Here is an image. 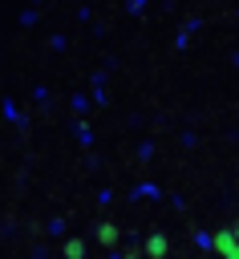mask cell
Instances as JSON below:
<instances>
[{
	"instance_id": "cell-1",
	"label": "cell",
	"mask_w": 239,
	"mask_h": 259,
	"mask_svg": "<svg viewBox=\"0 0 239 259\" xmlns=\"http://www.w3.org/2000/svg\"><path fill=\"white\" fill-rule=\"evenodd\" d=\"M211 247L223 255V259H239V243H235V235H231V227H223V231H215L211 235Z\"/></svg>"
},
{
	"instance_id": "cell-2",
	"label": "cell",
	"mask_w": 239,
	"mask_h": 259,
	"mask_svg": "<svg viewBox=\"0 0 239 259\" xmlns=\"http://www.w3.org/2000/svg\"><path fill=\"white\" fill-rule=\"evenodd\" d=\"M166 251H170L166 235H150V239H146V247H142V255H150V259H162Z\"/></svg>"
},
{
	"instance_id": "cell-3",
	"label": "cell",
	"mask_w": 239,
	"mask_h": 259,
	"mask_svg": "<svg viewBox=\"0 0 239 259\" xmlns=\"http://www.w3.org/2000/svg\"><path fill=\"white\" fill-rule=\"evenodd\" d=\"M117 235H122V231H117V223H101V227H97L101 247H113V243H117Z\"/></svg>"
},
{
	"instance_id": "cell-4",
	"label": "cell",
	"mask_w": 239,
	"mask_h": 259,
	"mask_svg": "<svg viewBox=\"0 0 239 259\" xmlns=\"http://www.w3.org/2000/svg\"><path fill=\"white\" fill-rule=\"evenodd\" d=\"M65 255L69 259H81L85 255V239H65Z\"/></svg>"
},
{
	"instance_id": "cell-5",
	"label": "cell",
	"mask_w": 239,
	"mask_h": 259,
	"mask_svg": "<svg viewBox=\"0 0 239 259\" xmlns=\"http://www.w3.org/2000/svg\"><path fill=\"white\" fill-rule=\"evenodd\" d=\"M122 259H142V251H134V247H130V251H126Z\"/></svg>"
},
{
	"instance_id": "cell-6",
	"label": "cell",
	"mask_w": 239,
	"mask_h": 259,
	"mask_svg": "<svg viewBox=\"0 0 239 259\" xmlns=\"http://www.w3.org/2000/svg\"><path fill=\"white\" fill-rule=\"evenodd\" d=\"M231 235H235V243H239V223H235V227H231Z\"/></svg>"
}]
</instances>
